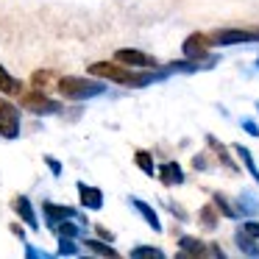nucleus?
<instances>
[{"label":"nucleus","mask_w":259,"mask_h":259,"mask_svg":"<svg viewBox=\"0 0 259 259\" xmlns=\"http://www.w3.org/2000/svg\"><path fill=\"white\" fill-rule=\"evenodd\" d=\"M78 195H81V206H84V209L98 212V209L103 206V192L98 190V187H90V184L81 181V184H78Z\"/></svg>","instance_id":"obj_9"},{"label":"nucleus","mask_w":259,"mask_h":259,"mask_svg":"<svg viewBox=\"0 0 259 259\" xmlns=\"http://www.w3.org/2000/svg\"><path fill=\"white\" fill-rule=\"evenodd\" d=\"M84 245L90 248L92 253H98V256H117V251H114L112 245H106V242H101V240H87Z\"/></svg>","instance_id":"obj_19"},{"label":"nucleus","mask_w":259,"mask_h":259,"mask_svg":"<svg viewBox=\"0 0 259 259\" xmlns=\"http://www.w3.org/2000/svg\"><path fill=\"white\" fill-rule=\"evenodd\" d=\"M3 103H6V101H0V109H3Z\"/></svg>","instance_id":"obj_30"},{"label":"nucleus","mask_w":259,"mask_h":259,"mask_svg":"<svg viewBox=\"0 0 259 259\" xmlns=\"http://www.w3.org/2000/svg\"><path fill=\"white\" fill-rule=\"evenodd\" d=\"M90 73L98 75V78L114 81V84H128V87H145L156 78V75H137V73H131V67H117V64H112V62L90 64Z\"/></svg>","instance_id":"obj_1"},{"label":"nucleus","mask_w":259,"mask_h":259,"mask_svg":"<svg viewBox=\"0 0 259 259\" xmlns=\"http://www.w3.org/2000/svg\"><path fill=\"white\" fill-rule=\"evenodd\" d=\"M240 209H242V212H251V214H259V203H256V198L245 192V195L240 198Z\"/></svg>","instance_id":"obj_24"},{"label":"nucleus","mask_w":259,"mask_h":259,"mask_svg":"<svg viewBox=\"0 0 259 259\" xmlns=\"http://www.w3.org/2000/svg\"><path fill=\"white\" fill-rule=\"evenodd\" d=\"M234 242H237V248H240L245 256H259V245H256V237L253 234H248L245 229H240L234 234Z\"/></svg>","instance_id":"obj_13"},{"label":"nucleus","mask_w":259,"mask_h":259,"mask_svg":"<svg viewBox=\"0 0 259 259\" xmlns=\"http://www.w3.org/2000/svg\"><path fill=\"white\" fill-rule=\"evenodd\" d=\"M59 92L67 101H87V98H98L106 92L103 81H92V78H81V75H67L59 81Z\"/></svg>","instance_id":"obj_2"},{"label":"nucleus","mask_w":259,"mask_h":259,"mask_svg":"<svg viewBox=\"0 0 259 259\" xmlns=\"http://www.w3.org/2000/svg\"><path fill=\"white\" fill-rule=\"evenodd\" d=\"M242 229H245L248 234H253V237L259 240V223H256V220H245V226H242Z\"/></svg>","instance_id":"obj_27"},{"label":"nucleus","mask_w":259,"mask_h":259,"mask_svg":"<svg viewBox=\"0 0 259 259\" xmlns=\"http://www.w3.org/2000/svg\"><path fill=\"white\" fill-rule=\"evenodd\" d=\"M201 220H203V226H206V229H214V226H218V223H214L218 218H214V212H212L209 206L201 209Z\"/></svg>","instance_id":"obj_25"},{"label":"nucleus","mask_w":259,"mask_h":259,"mask_svg":"<svg viewBox=\"0 0 259 259\" xmlns=\"http://www.w3.org/2000/svg\"><path fill=\"white\" fill-rule=\"evenodd\" d=\"M256 109H259V103H256Z\"/></svg>","instance_id":"obj_32"},{"label":"nucleus","mask_w":259,"mask_h":259,"mask_svg":"<svg viewBox=\"0 0 259 259\" xmlns=\"http://www.w3.org/2000/svg\"><path fill=\"white\" fill-rule=\"evenodd\" d=\"M179 248H181V256H203V253H209V245L195 240V237H181Z\"/></svg>","instance_id":"obj_11"},{"label":"nucleus","mask_w":259,"mask_h":259,"mask_svg":"<svg viewBox=\"0 0 259 259\" xmlns=\"http://www.w3.org/2000/svg\"><path fill=\"white\" fill-rule=\"evenodd\" d=\"M17 134H20V112L12 103H3V109H0V137L14 140Z\"/></svg>","instance_id":"obj_5"},{"label":"nucleus","mask_w":259,"mask_h":259,"mask_svg":"<svg viewBox=\"0 0 259 259\" xmlns=\"http://www.w3.org/2000/svg\"><path fill=\"white\" fill-rule=\"evenodd\" d=\"M14 212L20 214V218L25 220V223L31 226V229H39V223H36V214H34V206H31V201L25 195H20V198H14Z\"/></svg>","instance_id":"obj_10"},{"label":"nucleus","mask_w":259,"mask_h":259,"mask_svg":"<svg viewBox=\"0 0 259 259\" xmlns=\"http://www.w3.org/2000/svg\"><path fill=\"white\" fill-rule=\"evenodd\" d=\"M128 201H131V206H134V209H137V212H140V214H142V218H145V223H148V226H151V229H153V231H162V223H159V214H156V212H153V209H151V206H148V203H145V201H140V198H128Z\"/></svg>","instance_id":"obj_14"},{"label":"nucleus","mask_w":259,"mask_h":259,"mask_svg":"<svg viewBox=\"0 0 259 259\" xmlns=\"http://www.w3.org/2000/svg\"><path fill=\"white\" fill-rule=\"evenodd\" d=\"M234 153H237V156L242 159V164H245V167H248V173H251L253 179H256V184H259V167H256V162H253V153L248 151L245 145H234Z\"/></svg>","instance_id":"obj_15"},{"label":"nucleus","mask_w":259,"mask_h":259,"mask_svg":"<svg viewBox=\"0 0 259 259\" xmlns=\"http://www.w3.org/2000/svg\"><path fill=\"white\" fill-rule=\"evenodd\" d=\"M114 62L128 64V67H140V70L153 67V64H156L151 56H148V53H142V51H131V48H123V51L114 53Z\"/></svg>","instance_id":"obj_8"},{"label":"nucleus","mask_w":259,"mask_h":259,"mask_svg":"<svg viewBox=\"0 0 259 259\" xmlns=\"http://www.w3.org/2000/svg\"><path fill=\"white\" fill-rule=\"evenodd\" d=\"M78 253V245L73 242V237H62L59 242V256H75Z\"/></svg>","instance_id":"obj_20"},{"label":"nucleus","mask_w":259,"mask_h":259,"mask_svg":"<svg viewBox=\"0 0 259 259\" xmlns=\"http://www.w3.org/2000/svg\"><path fill=\"white\" fill-rule=\"evenodd\" d=\"M214 206H218V209H220V212H223V214H226V218H237V214H240V212H237V209H234V206H231V203H229V201H226V198H223V195H220V192H218V195H214Z\"/></svg>","instance_id":"obj_22"},{"label":"nucleus","mask_w":259,"mask_h":259,"mask_svg":"<svg viewBox=\"0 0 259 259\" xmlns=\"http://www.w3.org/2000/svg\"><path fill=\"white\" fill-rule=\"evenodd\" d=\"M256 64H259V59H256Z\"/></svg>","instance_id":"obj_31"},{"label":"nucleus","mask_w":259,"mask_h":259,"mask_svg":"<svg viewBox=\"0 0 259 259\" xmlns=\"http://www.w3.org/2000/svg\"><path fill=\"white\" fill-rule=\"evenodd\" d=\"M209 42H212V36H206V34H190L184 39V56L190 59V62L203 59L209 51Z\"/></svg>","instance_id":"obj_6"},{"label":"nucleus","mask_w":259,"mask_h":259,"mask_svg":"<svg viewBox=\"0 0 259 259\" xmlns=\"http://www.w3.org/2000/svg\"><path fill=\"white\" fill-rule=\"evenodd\" d=\"M209 145H212V148H214V151H218V156H220V162H223V164H226V167H229V170H234V162H231V156H229V153H226V148H223V145H220V142H218V140H214V137H209Z\"/></svg>","instance_id":"obj_21"},{"label":"nucleus","mask_w":259,"mask_h":259,"mask_svg":"<svg viewBox=\"0 0 259 259\" xmlns=\"http://www.w3.org/2000/svg\"><path fill=\"white\" fill-rule=\"evenodd\" d=\"M242 128H245L251 137H259V125H256V123H251V120H242Z\"/></svg>","instance_id":"obj_28"},{"label":"nucleus","mask_w":259,"mask_h":259,"mask_svg":"<svg viewBox=\"0 0 259 259\" xmlns=\"http://www.w3.org/2000/svg\"><path fill=\"white\" fill-rule=\"evenodd\" d=\"M20 103H23L28 112H34V114H56V112H62V103H59V101H51V98H45L39 90L25 92Z\"/></svg>","instance_id":"obj_3"},{"label":"nucleus","mask_w":259,"mask_h":259,"mask_svg":"<svg viewBox=\"0 0 259 259\" xmlns=\"http://www.w3.org/2000/svg\"><path fill=\"white\" fill-rule=\"evenodd\" d=\"M159 179H162V184H181L184 181V170L179 167V162H164L162 167H159Z\"/></svg>","instance_id":"obj_12"},{"label":"nucleus","mask_w":259,"mask_h":259,"mask_svg":"<svg viewBox=\"0 0 259 259\" xmlns=\"http://www.w3.org/2000/svg\"><path fill=\"white\" fill-rule=\"evenodd\" d=\"M53 229L59 231V237H78V226H75V223H67V220H62V223H56Z\"/></svg>","instance_id":"obj_23"},{"label":"nucleus","mask_w":259,"mask_h":259,"mask_svg":"<svg viewBox=\"0 0 259 259\" xmlns=\"http://www.w3.org/2000/svg\"><path fill=\"white\" fill-rule=\"evenodd\" d=\"M42 212H45V220L51 226H56V223H62V220H78L81 223V214L75 212V209H70V206H59V203H53V201H45L42 203Z\"/></svg>","instance_id":"obj_7"},{"label":"nucleus","mask_w":259,"mask_h":259,"mask_svg":"<svg viewBox=\"0 0 259 259\" xmlns=\"http://www.w3.org/2000/svg\"><path fill=\"white\" fill-rule=\"evenodd\" d=\"M134 162H137V167H140L145 176L156 173V164H153V159H151V153H148V151H137L134 153Z\"/></svg>","instance_id":"obj_18"},{"label":"nucleus","mask_w":259,"mask_h":259,"mask_svg":"<svg viewBox=\"0 0 259 259\" xmlns=\"http://www.w3.org/2000/svg\"><path fill=\"white\" fill-rule=\"evenodd\" d=\"M25 253H28V256H45V253H42V251H36V248H25Z\"/></svg>","instance_id":"obj_29"},{"label":"nucleus","mask_w":259,"mask_h":259,"mask_svg":"<svg viewBox=\"0 0 259 259\" xmlns=\"http://www.w3.org/2000/svg\"><path fill=\"white\" fill-rule=\"evenodd\" d=\"M45 162H48V167H51V173H53V176H62V164H59L53 156H45Z\"/></svg>","instance_id":"obj_26"},{"label":"nucleus","mask_w":259,"mask_h":259,"mask_svg":"<svg viewBox=\"0 0 259 259\" xmlns=\"http://www.w3.org/2000/svg\"><path fill=\"white\" fill-rule=\"evenodd\" d=\"M212 36L214 45H256L259 34L256 31H237V28H226V31H214Z\"/></svg>","instance_id":"obj_4"},{"label":"nucleus","mask_w":259,"mask_h":259,"mask_svg":"<svg viewBox=\"0 0 259 259\" xmlns=\"http://www.w3.org/2000/svg\"><path fill=\"white\" fill-rule=\"evenodd\" d=\"M0 92H3V95H20V81L14 78V75H9L6 70L0 67Z\"/></svg>","instance_id":"obj_16"},{"label":"nucleus","mask_w":259,"mask_h":259,"mask_svg":"<svg viewBox=\"0 0 259 259\" xmlns=\"http://www.w3.org/2000/svg\"><path fill=\"white\" fill-rule=\"evenodd\" d=\"M131 256L134 259H162L164 251L162 248H153V245H137V248H131Z\"/></svg>","instance_id":"obj_17"}]
</instances>
